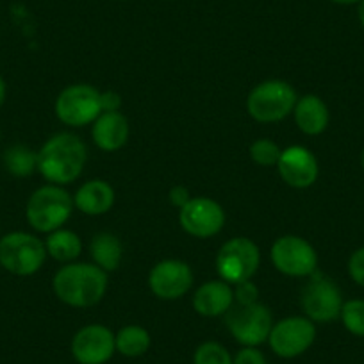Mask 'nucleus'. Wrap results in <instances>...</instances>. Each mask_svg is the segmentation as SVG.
<instances>
[{
	"label": "nucleus",
	"mask_w": 364,
	"mask_h": 364,
	"mask_svg": "<svg viewBox=\"0 0 364 364\" xmlns=\"http://www.w3.org/2000/svg\"><path fill=\"white\" fill-rule=\"evenodd\" d=\"M91 259L104 272H114L124 259V247L120 240L111 232H100L93 236L90 245Z\"/></svg>",
	"instance_id": "20"
},
{
	"label": "nucleus",
	"mask_w": 364,
	"mask_h": 364,
	"mask_svg": "<svg viewBox=\"0 0 364 364\" xmlns=\"http://www.w3.org/2000/svg\"><path fill=\"white\" fill-rule=\"evenodd\" d=\"M4 100H6V82H4V79L0 77V107H2Z\"/></svg>",
	"instance_id": "32"
},
{
	"label": "nucleus",
	"mask_w": 364,
	"mask_h": 364,
	"mask_svg": "<svg viewBox=\"0 0 364 364\" xmlns=\"http://www.w3.org/2000/svg\"><path fill=\"white\" fill-rule=\"evenodd\" d=\"M168 197H170L171 204H173L175 208H178V209H182V208H184V205L188 204V202L191 200L190 191H188V188H184V186L171 188L170 195H168Z\"/></svg>",
	"instance_id": "31"
},
{
	"label": "nucleus",
	"mask_w": 364,
	"mask_h": 364,
	"mask_svg": "<svg viewBox=\"0 0 364 364\" xmlns=\"http://www.w3.org/2000/svg\"><path fill=\"white\" fill-rule=\"evenodd\" d=\"M4 168L15 177H29L38 170V152L26 145H13L4 152Z\"/></svg>",
	"instance_id": "23"
},
{
	"label": "nucleus",
	"mask_w": 364,
	"mask_h": 364,
	"mask_svg": "<svg viewBox=\"0 0 364 364\" xmlns=\"http://www.w3.org/2000/svg\"><path fill=\"white\" fill-rule=\"evenodd\" d=\"M341 320L346 331L353 336L364 338V300H348L343 302Z\"/></svg>",
	"instance_id": "24"
},
{
	"label": "nucleus",
	"mask_w": 364,
	"mask_h": 364,
	"mask_svg": "<svg viewBox=\"0 0 364 364\" xmlns=\"http://www.w3.org/2000/svg\"><path fill=\"white\" fill-rule=\"evenodd\" d=\"M100 107L102 113H117L122 107V97L117 91H104L100 93Z\"/></svg>",
	"instance_id": "30"
},
{
	"label": "nucleus",
	"mask_w": 364,
	"mask_h": 364,
	"mask_svg": "<svg viewBox=\"0 0 364 364\" xmlns=\"http://www.w3.org/2000/svg\"><path fill=\"white\" fill-rule=\"evenodd\" d=\"M360 164H363V168H364V150H363V154H360Z\"/></svg>",
	"instance_id": "35"
},
{
	"label": "nucleus",
	"mask_w": 364,
	"mask_h": 364,
	"mask_svg": "<svg viewBox=\"0 0 364 364\" xmlns=\"http://www.w3.org/2000/svg\"><path fill=\"white\" fill-rule=\"evenodd\" d=\"M150 334L146 328L139 325H127L114 334V345L117 352L125 357H139L150 348Z\"/></svg>",
	"instance_id": "22"
},
{
	"label": "nucleus",
	"mask_w": 364,
	"mask_h": 364,
	"mask_svg": "<svg viewBox=\"0 0 364 364\" xmlns=\"http://www.w3.org/2000/svg\"><path fill=\"white\" fill-rule=\"evenodd\" d=\"M359 22L360 26L364 27V0H360V4H359Z\"/></svg>",
	"instance_id": "33"
},
{
	"label": "nucleus",
	"mask_w": 364,
	"mask_h": 364,
	"mask_svg": "<svg viewBox=\"0 0 364 364\" xmlns=\"http://www.w3.org/2000/svg\"><path fill=\"white\" fill-rule=\"evenodd\" d=\"M55 296L70 307H91L107 291V273L97 264L68 262L52 279Z\"/></svg>",
	"instance_id": "1"
},
{
	"label": "nucleus",
	"mask_w": 364,
	"mask_h": 364,
	"mask_svg": "<svg viewBox=\"0 0 364 364\" xmlns=\"http://www.w3.org/2000/svg\"><path fill=\"white\" fill-rule=\"evenodd\" d=\"M93 143L104 152L120 150L129 139V122L120 111L117 113H102L91 127Z\"/></svg>",
	"instance_id": "17"
},
{
	"label": "nucleus",
	"mask_w": 364,
	"mask_h": 364,
	"mask_svg": "<svg viewBox=\"0 0 364 364\" xmlns=\"http://www.w3.org/2000/svg\"><path fill=\"white\" fill-rule=\"evenodd\" d=\"M257 288L250 281H245L241 284H236L234 291V302L236 304H252L257 302Z\"/></svg>",
	"instance_id": "29"
},
{
	"label": "nucleus",
	"mask_w": 364,
	"mask_h": 364,
	"mask_svg": "<svg viewBox=\"0 0 364 364\" xmlns=\"http://www.w3.org/2000/svg\"><path fill=\"white\" fill-rule=\"evenodd\" d=\"M178 223L190 236H216L225 225V211L216 200L208 197H195L182 209H178Z\"/></svg>",
	"instance_id": "12"
},
{
	"label": "nucleus",
	"mask_w": 364,
	"mask_h": 364,
	"mask_svg": "<svg viewBox=\"0 0 364 364\" xmlns=\"http://www.w3.org/2000/svg\"><path fill=\"white\" fill-rule=\"evenodd\" d=\"M296 100V91L286 80H264L248 93L247 111L261 124H273L291 114Z\"/></svg>",
	"instance_id": "4"
},
{
	"label": "nucleus",
	"mask_w": 364,
	"mask_h": 364,
	"mask_svg": "<svg viewBox=\"0 0 364 364\" xmlns=\"http://www.w3.org/2000/svg\"><path fill=\"white\" fill-rule=\"evenodd\" d=\"M300 304L311 321H332L339 318L343 307L341 291L334 281L321 275H311V281L304 286Z\"/></svg>",
	"instance_id": "11"
},
{
	"label": "nucleus",
	"mask_w": 364,
	"mask_h": 364,
	"mask_svg": "<svg viewBox=\"0 0 364 364\" xmlns=\"http://www.w3.org/2000/svg\"><path fill=\"white\" fill-rule=\"evenodd\" d=\"M114 352V334L106 325H86L72 339V355L79 364H106Z\"/></svg>",
	"instance_id": "14"
},
{
	"label": "nucleus",
	"mask_w": 364,
	"mask_h": 364,
	"mask_svg": "<svg viewBox=\"0 0 364 364\" xmlns=\"http://www.w3.org/2000/svg\"><path fill=\"white\" fill-rule=\"evenodd\" d=\"M234 306V289L225 281L204 282L193 295V307L200 316L215 318Z\"/></svg>",
	"instance_id": "16"
},
{
	"label": "nucleus",
	"mask_w": 364,
	"mask_h": 364,
	"mask_svg": "<svg viewBox=\"0 0 364 364\" xmlns=\"http://www.w3.org/2000/svg\"><path fill=\"white\" fill-rule=\"evenodd\" d=\"M275 168L282 181L296 190L313 186L318 178V171H320L314 154L306 146L299 145L282 150L281 159Z\"/></svg>",
	"instance_id": "15"
},
{
	"label": "nucleus",
	"mask_w": 364,
	"mask_h": 364,
	"mask_svg": "<svg viewBox=\"0 0 364 364\" xmlns=\"http://www.w3.org/2000/svg\"><path fill=\"white\" fill-rule=\"evenodd\" d=\"M47 259L45 243L34 234L15 232L6 234L0 240V266L18 277L34 275Z\"/></svg>",
	"instance_id": "5"
},
{
	"label": "nucleus",
	"mask_w": 364,
	"mask_h": 364,
	"mask_svg": "<svg viewBox=\"0 0 364 364\" xmlns=\"http://www.w3.org/2000/svg\"><path fill=\"white\" fill-rule=\"evenodd\" d=\"M281 154V146L272 139L261 138L250 145V159L259 166H277Z\"/></svg>",
	"instance_id": "25"
},
{
	"label": "nucleus",
	"mask_w": 364,
	"mask_h": 364,
	"mask_svg": "<svg viewBox=\"0 0 364 364\" xmlns=\"http://www.w3.org/2000/svg\"><path fill=\"white\" fill-rule=\"evenodd\" d=\"M193 286V272L190 264L178 259H164L149 273V288L157 299L177 300Z\"/></svg>",
	"instance_id": "13"
},
{
	"label": "nucleus",
	"mask_w": 364,
	"mask_h": 364,
	"mask_svg": "<svg viewBox=\"0 0 364 364\" xmlns=\"http://www.w3.org/2000/svg\"><path fill=\"white\" fill-rule=\"evenodd\" d=\"M86 159V145L75 134L59 132L48 138L38 152V171L50 184L65 186L80 177Z\"/></svg>",
	"instance_id": "2"
},
{
	"label": "nucleus",
	"mask_w": 364,
	"mask_h": 364,
	"mask_svg": "<svg viewBox=\"0 0 364 364\" xmlns=\"http://www.w3.org/2000/svg\"><path fill=\"white\" fill-rule=\"evenodd\" d=\"M336 4H341V6H350V4H357L360 0H332Z\"/></svg>",
	"instance_id": "34"
},
{
	"label": "nucleus",
	"mask_w": 364,
	"mask_h": 364,
	"mask_svg": "<svg viewBox=\"0 0 364 364\" xmlns=\"http://www.w3.org/2000/svg\"><path fill=\"white\" fill-rule=\"evenodd\" d=\"M225 325L237 343L259 346L268 339L273 320L269 309L262 304H234L225 313Z\"/></svg>",
	"instance_id": "6"
},
{
	"label": "nucleus",
	"mask_w": 364,
	"mask_h": 364,
	"mask_svg": "<svg viewBox=\"0 0 364 364\" xmlns=\"http://www.w3.org/2000/svg\"><path fill=\"white\" fill-rule=\"evenodd\" d=\"M316 339L314 321L307 316H289L273 323L268 343L273 353L282 359H293L302 355L313 346Z\"/></svg>",
	"instance_id": "9"
},
{
	"label": "nucleus",
	"mask_w": 364,
	"mask_h": 364,
	"mask_svg": "<svg viewBox=\"0 0 364 364\" xmlns=\"http://www.w3.org/2000/svg\"><path fill=\"white\" fill-rule=\"evenodd\" d=\"M45 248H47V254L54 257L55 261L72 262L82 252V241L73 230L58 229L48 234Z\"/></svg>",
	"instance_id": "21"
},
{
	"label": "nucleus",
	"mask_w": 364,
	"mask_h": 364,
	"mask_svg": "<svg viewBox=\"0 0 364 364\" xmlns=\"http://www.w3.org/2000/svg\"><path fill=\"white\" fill-rule=\"evenodd\" d=\"M114 204V190L102 178L84 182L73 197V205L87 216H100L111 211Z\"/></svg>",
	"instance_id": "18"
},
{
	"label": "nucleus",
	"mask_w": 364,
	"mask_h": 364,
	"mask_svg": "<svg viewBox=\"0 0 364 364\" xmlns=\"http://www.w3.org/2000/svg\"><path fill=\"white\" fill-rule=\"evenodd\" d=\"M296 127L307 136H318L328 125V107L318 95H304L293 109Z\"/></svg>",
	"instance_id": "19"
},
{
	"label": "nucleus",
	"mask_w": 364,
	"mask_h": 364,
	"mask_svg": "<svg viewBox=\"0 0 364 364\" xmlns=\"http://www.w3.org/2000/svg\"><path fill=\"white\" fill-rule=\"evenodd\" d=\"M348 273L355 284L364 288V247L357 248L348 259Z\"/></svg>",
	"instance_id": "27"
},
{
	"label": "nucleus",
	"mask_w": 364,
	"mask_h": 364,
	"mask_svg": "<svg viewBox=\"0 0 364 364\" xmlns=\"http://www.w3.org/2000/svg\"><path fill=\"white\" fill-rule=\"evenodd\" d=\"M55 114L70 127L90 125L102 114L100 91L90 84H72L55 99Z\"/></svg>",
	"instance_id": "8"
},
{
	"label": "nucleus",
	"mask_w": 364,
	"mask_h": 364,
	"mask_svg": "<svg viewBox=\"0 0 364 364\" xmlns=\"http://www.w3.org/2000/svg\"><path fill=\"white\" fill-rule=\"evenodd\" d=\"M232 364H266V357L257 346H245L232 357Z\"/></svg>",
	"instance_id": "28"
},
{
	"label": "nucleus",
	"mask_w": 364,
	"mask_h": 364,
	"mask_svg": "<svg viewBox=\"0 0 364 364\" xmlns=\"http://www.w3.org/2000/svg\"><path fill=\"white\" fill-rule=\"evenodd\" d=\"M261 262L259 247L248 237H232L222 245L216 255V269L222 281L241 284L250 281Z\"/></svg>",
	"instance_id": "7"
},
{
	"label": "nucleus",
	"mask_w": 364,
	"mask_h": 364,
	"mask_svg": "<svg viewBox=\"0 0 364 364\" xmlns=\"http://www.w3.org/2000/svg\"><path fill=\"white\" fill-rule=\"evenodd\" d=\"M193 364H232V357L220 343L205 341L195 350Z\"/></svg>",
	"instance_id": "26"
},
{
	"label": "nucleus",
	"mask_w": 364,
	"mask_h": 364,
	"mask_svg": "<svg viewBox=\"0 0 364 364\" xmlns=\"http://www.w3.org/2000/svg\"><path fill=\"white\" fill-rule=\"evenodd\" d=\"M73 198L58 184H47L34 191L27 200L26 218L38 232H54L72 216Z\"/></svg>",
	"instance_id": "3"
},
{
	"label": "nucleus",
	"mask_w": 364,
	"mask_h": 364,
	"mask_svg": "<svg viewBox=\"0 0 364 364\" xmlns=\"http://www.w3.org/2000/svg\"><path fill=\"white\" fill-rule=\"evenodd\" d=\"M272 262L288 277H311L316 272L318 255L309 241L289 234L273 243Z\"/></svg>",
	"instance_id": "10"
}]
</instances>
